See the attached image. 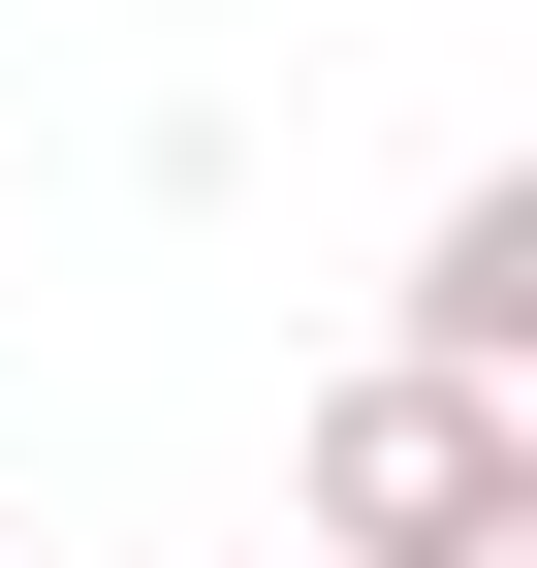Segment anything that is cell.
Returning <instances> with one entry per match:
<instances>
[{"label":"cell","mask_w":537,"mask_h":568,"mask_svg":"<svg viewBox=\"0 0 537 568\" xmlns=\"http://www.w3.org/2000/svg\"><path fill=\"white\" fill-rule=\"evenodd\" d=\"M316 568H537V379H412V347H348L285 443Z\"/></svg>","instance_id":"obj_1"},{"label":"cell","mask_w":537,"mask_h":568,"mask_svg":"<svg viewBox=\"0 0 537 568\" xmlns=\"http://www.w3.org/2000/svg\"><path fill=\"white\" fill-rule=\"evenodd\" d=\"M379 347H412V379H537V159H475L412 222V284H379Z\"/></svg>","instance_id":"obj_2"},{"label":"cell","mask_w":537,"mask_h":568,"mask_svg":"<svg viewBox=\"0 0 537 568\" xmlns=\"http://www.w3.org/2000/svg\"><path fill=\"white\" fill-rule=\"evenodd\" d=\"M0 568H32V537H0Z\"/></svg>","instance_id":"obj_3"}]
</instances>
